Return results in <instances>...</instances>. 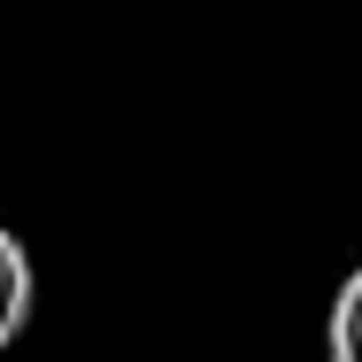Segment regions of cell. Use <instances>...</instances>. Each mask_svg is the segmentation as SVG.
<instances>
[{"label":"cell","mask_w":362,"mask_h":362,"mask_svg":"<svg viewBox=\"0 0 362 362\" xmlns=\"http://www.w3.org/2000/svg\"><path fill=\"white\" fill-rule=\"evenodd\" d=\"M324 347H332V362H362V262L339 278V293H332V316H324Z\"/></svg>","instance_id":"obj_2"},{"label":"cell","mask_w":362,"mask_h":362,"mask_svg":"<svg viewBox=\"0 0 362 362\" xmlns=\"http://www.w3.org/2000/svg\"><path fill=\"white\" fill-rule=\"evenodd\" d=\"M31 300H39V278H31V255H23V239L0 223V355L23 339V324H31Z\"/></svg>","instance_id":"obj_1"}]
</instances>
